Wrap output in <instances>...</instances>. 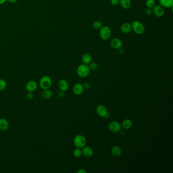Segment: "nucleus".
Returning a JSON list of instances; mask_svg holds the SVG:
<instances>
[{
  "label": "nucleus",
  "instance_id": "nucleus-1",
  "mask_svg": "<svg viewBox=\"0 0 173 173\" xmlns=\"http://www.w3.org/2000/svg\"><path fill=\"white\" fill-rule=\"evenodd\" d=\"M90 69L88 65L82 64L79 65L77 69V74L81 78H86L90 73Z\"/></svg>",
  "mask_w": 173,
  "mask_h": 173
},
{
  "label": "nucleus",
  "instance_id": "nucleus-2",
  "mask_svg": "<svg viewBox=\"0 0 173 173\" xmlns=\"http://www.w3.org/2000/svg\"><path fill=\"white\" fill-rule=\"evenodd\" d=\"M131 25L132 30L137 35H142L145 31V26L139 21H134L131 23Z\"/></svg>",
  "mask_w": 173,
  "mask_h": 173
},
{
  "label": "nucleus",
  "instance_id": "nucleus-3",
  "mask_svg": "<svg viewBox=\"0 0 173 173\" xmlns=\"http://www.w3.org/2000/svg\"><path fill=\"white\" fill-rule=\"evenodd\" d=\"M112 35V30L108 26H103L99 29V36L103 40L106 41L109 39Z\"/></svg>",
  "mask_w": 173,
  "mask_h": 173
},
{
  "label": "nucleus",
  "instance_id": "nucleus-4",
  "mask_svg": "<svg viewBox=\"0 0 173 173\" xmlns=\"http://www.w3.org/2000/svg\"><path fill=\"white\" fill-rule=\"evenodd\" d=\"M52 84V80L48 76L45 75L40 79L39 81V86L43 90L49 89Z\"/></svg>",
  "mask_w": 173,
  "mask_h": 173
},
{
  "label": "nucleus",
  "instance_id": "nucleus-5",
  "mask_svg": "<svg viewBox=\"0 0 173 173\" xmlns=\"http://www.w3.org/2000/svg\"><path fill=\"white\" fill-rule=\"evenodd\" d=\"M73 143L74 145L77 147V148H82L86 146V138L83 136L81 135H78L75 137Z\"/></svg>",
  "mask_w": 173,
  "mask_h": 173
},
{
  "label": "nucleus",
  "instance_id": "nucleus-6",
  "mask_svg": "<svg viewBox=\"0 0 173 173\" xmlns=\"http://www.w3.org/2000/svg\"><path fill=\"white\" fill-rule=\"evenodd\" d=\"M121 129V125L117 121H112L109 125V129L113 133H117Z\"/></svg>",
  "mask_w": 173,
  "mask_h": 173
},
{
  "label": "nucleus",
  "instance_id": "nucleus-7",
  "mask_svg": "<svg viewBox=\"0 0 173 173\" xmlns=\"http://www.w3.org/2000/svg\"><path fill=\"white\" fill-rule=\"evenodd\" d=\"M153 13L158 17H162L164 14V8L160 5H155L152 8Z\"/></svg>",
  "mask_w": 173,
  "mask_h": 173
},
{
  "label": "nucleus",
  "instance_id": "nucleus-8",
  "mask_svg": "<svg viewBox=\"0 0 173 173\" xmlns=\"http://www.w3.org/2000/svg\"><path fill=\"white\" fill-rule=\"evenodd\" d=\"M110 45L113 48L115 49H120L121 48L123 45V42L122 40L118 38H114L111 40Z\"/></svg>",
  "mask_w": 173,
  "mask_h": 173
},
{
  "label": "nucleus",
  "instance_id": "nucleus-9",
  "mask_svg": "<svg viewBox=\"0 0 173 173\" xmlns=\"http://www.w3.org/2000/svg\"><path fill=\"white\" fill-rule=\"evenodd\" d=\"M96 112L97 114L102 117H105L108 115V111L106 108L102 105H99L97 107Z\"/></svg>",
  "mask_w": 173,
  "mask_h": 173
},
{
  "label": "nucleus",
  "instance_id": "nucleus-10",
  "mask_svg": "<svg viewBox=\"0 0 173 173\" xmlns=\"http://www.w3.org/2000/svg\"><path fill=\"white\" fill-rule=\"evenodd\" d=\"M38 88V84L34 80H30L26 84V88L28 92H34Z\"/></svg>",
  "mask_w": 173,
  "mask_h": 173
},
{
  "label": "nucleus",
  "instance_id": "nucleus-11",
  "mask_svg": "<svg viewBox=\"0 0 173 173\" xmlns=\"http://www.w3.org/2000/svg\"><path fill=\"white\" fill-rule=\"evenodd\" d=\"M58 86L60 91L65 92L68 90L69 87V85L67 80H66L65 79H61L58 81Z\"/></svg>",
  "mask_w": 173,
  "mask_h": 173
},
{
  "label": "nucleus",
  "instance_id": "nucleus-12",
  "mask_svg": "<svg viewBox=\"0 0 173 173\" xmlns=\"http://www.w3.org/2000/svg\"><path fill=\"white\" fill-rule=\"evenodd\" d=\"M132 30V25L129 23H125L120 27V30L123 34H129Z\"/></svg>",
  "mask_w": 173,
  "mask_h": 173
},
{
  "label": "nucleus",
  "instance_id": "nucleus-13",
  "mask_svg": "<svg viewBox=\"0 0 173 173\" xmlns=\"http://www.w3.org/2000/svg\"><path fill=\"white\" fill-rule=\"evenodd\" d=\"M82 154L86 157H90L93 154V150L89 146H84L82 149Z\"/></svg>",
  "mask_w": 173,
  "mask_h": 173
},
{
  "label": "nucleus",
  "instance_id": "nucleus-14",
  "mask_svg": "<svg viewBox=\"0 0 173 173\" xmlns=\"http://www.w3.org/2000/svg\"><path fill=\"white\" fill-rule=\"evenodd\" d=\"M84 90V86L81 83H77L73 88V91L76 95H80Z\"/></svg>",
  "mask_w": 173,
  "mask_h": 173
},
{
  "label": "nucleus",
  "instance_id": "nucleus-15",
  "mask_svg": "<svg viewBox=\"0 0 173 173\" xmlns=\"http://www.w3.org/2000/svg\"><path fill=\"white\" fill-rule=\"evenodd\" d=\"M159 5L163 8H170L173 6V0H158Z\"/></svg>",
  "mask_w": 173,
  "mask_h": 173
},
{
  "label": "nucleus",
  "instance_id": "nucleus-16",
  "mask_svg": "<svg viewBox=\"0 0 173 173\" xmlns=\"http://www.w3.org/2000/svg\"><path fill=\"white\" fill-rule=\"evenodd\" d=\"M9 127V122L5 118H0V129L2 131H7Z\"/></svg>",
  "mask_w": 173,
  "mask_h": 173
},
{
  "label": "nucleus",
  "instance_id": "nucleus-17",
  "mask_svg": "<svg viewBox=\"0 0 173 173\" xmlns=\"http://www.w3.org/2000/svg\"><path fill=\"white\" fill-rule=\"evenodd\" d=\"M111 152L115 156H120L122 154V149L118 146H114L111 149Z\"/></svg>",
  "mask_w": 173,
  "mask_h": 173
},
{
  "label": "nucleus",
  "instance_id": "nucleus-18",
  "mask_svg": "<svg viewBox=\"0 0 173 173\" xmlns=\"http://www.w3.org/2000/svg\"><path fill=\"white\" fill-rule=\"evenodd\" d=\"M81 60L84 64L89 65L92 62V56L89 53H85L82 56Z\"/></svg>",
  "mask_w": 173,
  "mask_h": 173
},
{
  "label": "nucleus",
  "instance_id": "nucleus-19",
  "mask_svg": "<svg viewBox=\"0 0 173 173\" xmlns=\"http://www.w3.org/2000/svg\"><path fill=\"white\" fill-rule=\"evenodd\" d=\"M119 4L123 9H129L132 4L131 0H120Z\"/></svg>",
  "mask_w": 173,
  "mask_h": 173
},
{
  "label": "nucleus",
  "instance_id": "nucleus-20",
  "mask_svg": "<svg viewBox=\"0 0 173 173\" xmlns=\"http://www.w3.org/2000/svg\"><path fill=\"white\" fill-rule=\"evenodd\" d=\"M52 96V92L49 89L43 90L42 92L41 97L44 99H47L51 98Z\"/></svg>",
  "mask_w": 173,
  "mask_h": 173
},
{
  "label": "nucleus",
  "instance_id": "nucleus-21",
  "mask_svg": "<svg viewBox=\"0 0 173 173\" xmlns=\"http://www.w3.org/2000/svg\"><path fill=\"white\" fill-rule=\"evenodd\" d=\"M122 127L124 129H131L132 127L133 123L131 120L129 119H127L123 121L122 123Z\"/></svg>",
  "mask_w": 173,
  "mask_h": 173
},
{
  "label": "nucleus",
  "instance_id": "nucleus-22",
  "mask_svg": "<svg viewBox=\"0 0 173 173\" xmlns=\"http://www.w3.org/2000/svg\"><path fill=\"white\" fill-rule=\"evenodd\" d=\"M102 27H103V23L100 21H95L92 23V27L95 30H99Z\"/></svg>",
  "mask_w": 173,
  "mask_h": 173
},
{
  "label": "nucleus",
  "instance_id": "nucleus-23",
  "mask_svg": "<svg viewBox=\"0 0 173 173\" xmlns=\"http://www.w3.org/2000/svg\"><path fill=\"white\" fill-rule=\"evenodd\" d=\"M146 5L147 8L152 9L156 5V2L155 0H147L146 2Z\"/></svg>",
  "mask_w": 173,
  "mask_h": 173
},
{
  "label": "nucleus",
  "instance_id": "nucleus-24",
  "mask_svg": "<svg viewBox=\"0 0 173 173\" xmlns=\"http://www.w3.org/2000/svg\"><path fill=\"white\" fill-rule=\"evenodd\" d=\"M7 87V83L5 80L0 79V91H4Z\"/></svg>",
  "mask_w": 173,
  "mask_h": 173
},
{
  "label": "nucleus",
  "instance_id": "nucleus-25",
  "mask_svg": "<svg viewBox=\"0 0 173 173\" xmlns=\"http://www.w3.org/2000/svg\"><path fill=\"white\" fill-rule=\"evenodd\" d=\"M73 154H74V156H75V157H77V158L80 157H81L82 154V150L80 149V148H76V149L74 150Z\"/></svg>",
  "mask_w": 173,
  "mask_h": 173
},
{
  "label": "nucleus",
  "instance_id": "nucleus-26",
  "mask_svg": "<svg viewBox=\"0 0 173 173\" xmlns=\"http://www.w3.org/2000/svg\"><path fill=\"white\" fill-rule=\"evenodd\" d=\"M88 66H89V67L90 68V70H91L93 71L97 70L99 68V65L97 64V63L96 62H91Z\"/></svg>",
  "mask_w": 173,
  "mask_h": 173
},
{
  "label": "nucleus",
  "instance_id": "nucleus-27",
  "mask_svg": "<svg viewBox=\"0 0 173 173\" xmlns=\"http://www.w3.org/2000/svg\"><path fill=\"white\" fill-rule=\"evenodd\" d=\"M34 95L32 92H28L27 95V99L28 100H32L34 99Z\"/></svg>",
  "mask_w": 173,
  "mask_h": 173
},
{
  "label": "nucleus",
  "instance_id": "nucleus-28",
  "mask_svg": "<svg viewBox=\"0 0 173 173\" xmlns=\"http://www.w3.org/2000/svg\"><path fill=\"white\" fill-rule=\"evenodd\" d=\"M120 0H111V5L113 6H117L119 4Z\"/></svg>",
  "mask_w": 173,
  "mask_h": 173
},
{
  "label": "nucleus",
  "instance_id": "nucleus-29",
  "mask_svg": "<svg viewBox=\"0 0 173 173\" xmlns=\"http://www.w3.org/2000/svg\"><path fill=\"white\" fill-rule=\"evenodd\" d=\"M145 14L147 15H151L153 14L152 9L147 8L145 10Z\"/></svg>",
  "mask_w": 173,
  "mask_h": 173
},
{
  "label": "nucleus",
  "instance_id": "nucleus-30",
  "mask_svg": "<svg viewBox=\"0 0 173 173\" xmlns=\"http://www.w3.org/2000/svg\"><path fill=\"white\" fill-rule=\"evenodd\" d=\"M83 86H84V87L86 88V89H88L90 88L91 86V84H90L89 82H86L84 83Z\"/></svg>",
  "mask_w": 173,
  "mask_h": 173
},
{
  "label": "nucleus",
  "instance_id": "nucleus-31",
  "mask_svg": "<svg viewBox=\"0 0 173 173\" xmlns=\"http://www.w3.org/2000/svg\"><path fill=\"white\" fill-rule=\"evenodd\" d=\"M77 173H86V171L84 169L81 168L77 171Z\"/></svg>",
  "mask_w": 173,
  "mask_h": 173
},
{
  "label": "nucleus",
  "instance_id": "nucleus-32",
  "mask_svg": "<svg viewBox=\"0 0 173 173\" xmlns=\"http://www.w3.org/2000/svg\"><path fill=\"white\" fill-rule=\"evenodd\" d=\"M64 91H61L60 92H59L58 93V96L59 97H62L64 96Z\"/></svg>",
  "mask_w": 173,
  "mask_h": 173
},
{
  "label": "nucleus",
  "instance_id": "nucleus-33",
  "mask_svg": "<svg viewBox=\"0 0 173 173\" xmlns=\"http://www.w3.org/2000/svg\"><path fill=\"white\" fill-rule=\"evenodd\" d=\"M17 1L18 0H7V1H8L10 3H12V4H14V3L17 2Z\"/></svg>",
  "mask_w": 173,
  "mask_h": 173
},
{
  "label": "nucleus",
  "instance_id": "nucleus-34",
  "mask_svg": "<svg viewBox=\"0 0 173 173\" xmlns=\"http://www.w3.org/2000/svg\"><path fill=\"white\" fill-rule=\"evenodd\" d=\"M7 0H0V5H2L7 2Z\"/></svg>",
  "mask_w": 173,
  "mask_h": 173
}]
</instances>
